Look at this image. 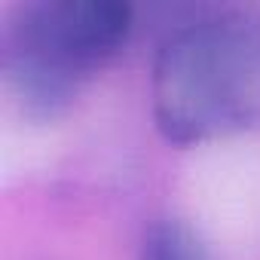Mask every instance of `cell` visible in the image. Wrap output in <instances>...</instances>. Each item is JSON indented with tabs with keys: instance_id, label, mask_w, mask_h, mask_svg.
I'll return each mask as SVG.
<instances>
[{
	"instance_id": "6da1fadb",
	"label": "cell",
	"mask_w": 260,
	"mask_h": 260,
	"mask_svg": "<svg viewBox=\"0 0 260 260\" xmlns=\"http://www.w3.org/2000/svg\"><path fill=\"white\" fill-rule=\"evenodd\" d=\"M150 110L181 147L260 132V16L208 7L178 19L153 55Z\"/></svg>"
},
{
	"instance_id": "7a4b0ae2",
	"label": "cell",
	"mask_w": 260,
	"mask_h": 260,
	"mask_svg": "<svg viewBox=\"0 0 260 260\" xmlns=\"http://www.w3.org/2000/svg\"><path fill=\"white\" fill-rule=\"evenodd\" d=\"M138 28L125 0H28L0 22V77L16 107L58 119L113 64Z\"/></svg>"
},
{
	"instance_id": "3957f363",
	"label": "cell",
	"mask_w": 260,
	"mask_h": 260,
	"mask_svg": "<svg viewBox=\"0 0 260 260\" xmlns=\"http://www.w3.org/2000/svg\"><path fill=\"white\" fill-rule=\"evenodd\" d=\"M138 260H214L205 239L184 217H156L141 239Z\"/></svg>"
}]
</instances>
